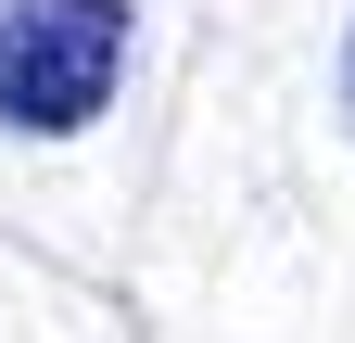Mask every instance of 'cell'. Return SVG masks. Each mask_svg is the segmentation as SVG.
Instances as JSON below:
<instances>
[{
	"label": "cell",
	"instance_id": "cell-1",
	"mask_svg": "<svg viewBox=\"0 0 355 343\" xmlns=\"http://www.w3.org/2000/svg\"><path fill=\"white\" fill-rule=\"evenodd\" d=\"M127 0H0V127L13 140H76L127 90Z\"/></svg>",
	"mask_w": 355,
	"mask_h": 343
},
{
	"label": "cell",
	"instance_id": "cell-2",
	"mask_svg": "<svg viewBox=\"0 0 355 343\" xmlns=\"http://www.w3.org/2000/svg\"><path fill=\"white\" fill-rule=\"evenodd\" d=\"M343 102H355V38H343Z\"/></svg>",
	"mask_w": 355,
	"mask_h": 343
}]
</instances>
